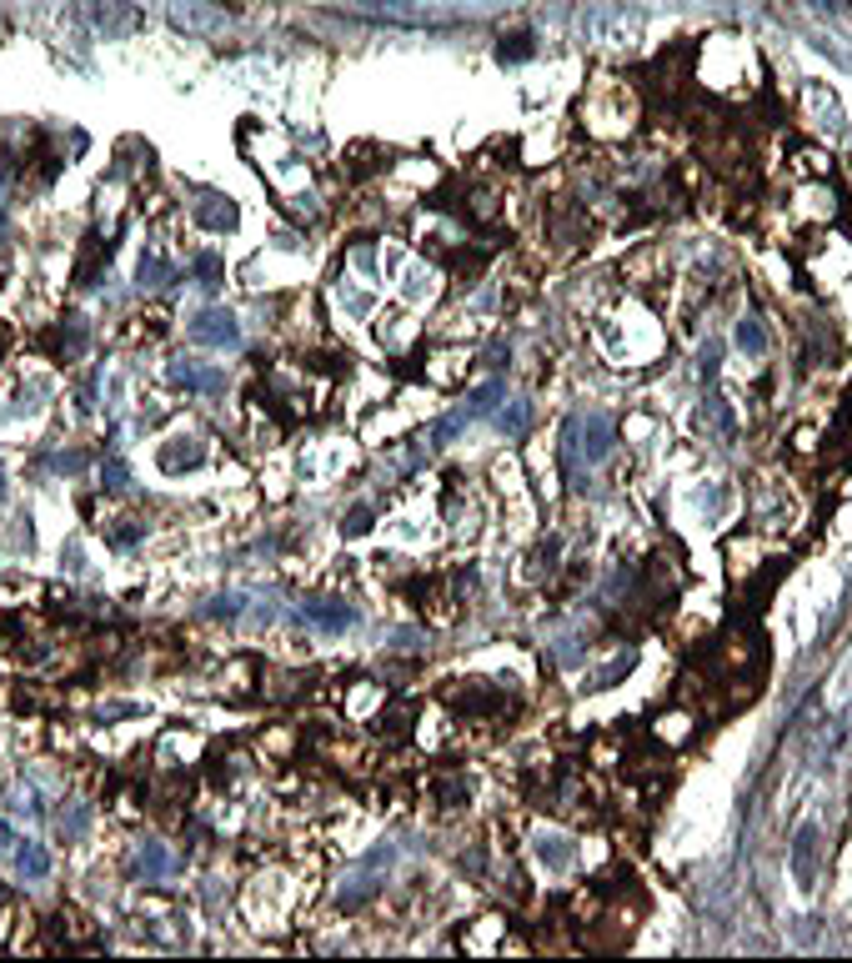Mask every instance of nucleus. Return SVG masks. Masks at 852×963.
Returning <instances> with one entry per match:
<instances>
[{
  "label": "nucleus",
  "instance_id": "f257e3e1",
  "mask_svg": "<svg viewBox=\"0 0 852 963\" xmlns=\"http://www.w3.org/2000/svg\"><path fill=\"white\" fill-rule=\"evenodd\" d=\"M597 342L602 352L617 362V367H642L662 352V332H657V321L647 316H602V327H597Z\"/></svg>",
  "mask_w": 852,
  "mask_h": 963
},
{
  "label": "nucleus",
  "instance_id": "f03ea898",
  "mask_svg": "<svg viewBox=\"0 0 852 963\" xmlns=\"http://www.w3.org/2000/svg\"><path fill=\"white\" fill-rule=\"evenodd\" d=\"M582 116H587V126L597 131V136H627L632 126H637V91L627 86V81H597L592 91H587V101H582Z\"/></svg>",
  "mask_w": 852,
  "mask_h": 963
},
{
  "label": "nucleus",
  "instance_id": "7ed1b4c3",
  "mask_svg": "<svg viewBox=\"0 0 852 963\" xmlns=\"http://www.w3.org/2000/svg\"><path fill=\"white\" fill-rule=\"evenodd\" d=\"M787 863H792L797 888H802V893H812V888H817V878H822V833H817L812 823H802V828H797Z\"/></svg>",
  "mask_w": 852,
  "mask_h": 963
},
{
  "label": "nucleus",
  "instance_id": "20e7f679",
  "mask_svg": "<svg viewBox=\"0 0 852 963\" xmlns=\"http://www.w3.org/2000/svg\"><path fill=\"white\" fill-rule=\"evenodd\" d=\"M787 211H792V221H802V226H807V221H812V226H817V221H832V211H837V196H832L827 176H812V181H802V186L792 191V206H787Z\"/></svg>",
  "mask_w": 852,
  "mask_h": 963
},
{
  "label": "nucleus",
  "instance_id": "39448f33",
  "mask_svg": "<svg viewBox=\"0 0 852 963\" xmlns=\"http://www.w3.org/2000/svg\"><path fill=\"white\" fill-rule=\"evenodd\" d=\"M191 337L201 347H236L241 342V327H236V316L231 311H201L191 321Z\"/></svg>",
  "mask_w": 852,
  "mask_h": 963
},
{
  "label": "nucleus",
  "instance_id": "423d86ee",
  "mask_svg": "<svg viewBox=\"0 0 852 963\" xmlns=\"http://www.w3.org/2000/svg\"><path fill=\"white\" fill-rule=\"evenodd\" d=\"M86 16H91V26H96L101 36H126V31L141 26V16H136L131 6H121V0H91Z\"/></svg>",
  "mask_w": 852,
  "mask_h": 963
},
{
  "label": "nucleus",
  "instance_id": "0eeeda50",
  "mask_svg": "<svg viewBox=\"0 0 852 963\" xmlns=\"http://www.w3.org/2000/svg\"><path fill=\"white\" fill-rule=\"evenodd\" d=\"M206 462V447H201V437H171L166 447H161V472H191V467H201Z\"/></svg>",
  "mask_w": 852,
  "mask_h": 963
},
{
  "label": "nucleus",
  "instance_id": "6e6552de",
  "mask_svg": "<svg viewBox=\"0 0 852 963\" xmlns=\"http://www.w3.org/2000/svg\"><path fill=\"white\" fill-rule=\"evenodd\" d=\"M807 126L812 131H842V111H837V101L822 91V86H807Z\"/></svg>",
  "mask_w": 852,
  "mask_h": 963
},
{
  "label": "nucleus",
  "instance_id": "1a4fd4ad",
  "mask_svg": "<svg viewBox=\"0 0 852 963\" xmlns=\"http://www.w3.org/2000/svg\"><path fill=\"white\" fill-rule=\"evenodd\" d=\"M577 437H587V442H577V452H582L587 462H597V457H607V447H612V422H607L602 412H592V417L577 427Z\"/></svg>",
  "mask_w": 852,
  "mask_h": 963
},
{
  "label": "nucleus",
  "instance_id": "9d476101",
  "mask_svg": "<svg viewBox=\"0 0 852 963\" xmlns=\"http://www.w3.org/2000/svg\"><path fill=\"white\" fill-rule=\"evenodd\" d=\"M537 863H542L547 873H567V868L577 863V848H572L567 838H557V833H542V838H537Z\"/></svg>",
  "mask_w": 852,
  "mask_h": 963
},
{
  "label": "nucleus",
  "instance_id": "9b49d317",
  "mask_svg": "<svg viewBox=\"0 0 852 963\" xmlns=\"http://www.w3.org/2000/svg\"><path fill=\"white\" fill-rule=\"evenodd\" d=\"M171 382H181V387H191V392H221V387H226L221 372H201L196 362H171Z\"/></svg>",
  "mask_w": 852,
  "mask_h": 963
},
{
  "label": "nucleus",
  "instance_id": "f8f14e48",
  "mask_svg": "<svg viewBox=\"0 0 852 963\" xmlns=\"http://www.w3.org/2000/svg\"><path fill=\"white\" fill-rule=\"evenodd\" d=\"M196 221H201L206 231H231V226H236V206L221 201V196H206V201L196 206Z\"/></svg>",
  "mask_w": 852,
  "mask_h": 963
},
{
  "label": "nucleus",
  "instance_id": "ddd939ff",
  "mask_svg": "<svg viewBox=\"0 0 852 963\" xmlns=\"http://www.w3.org/2000/svg\"><path fill=\"white\" fill-rule=\"evenodd\" d=\"M101 261H111V241L86 236V251H81V261H76V281H81V286H91V276L101 271Z\"/></svg>",
  "mask_w": 852,
  "mask_h": 963
},
{
  "label": "nucleus",
  "instance_id": "4468645a",
  "mask_svg": "<svg viewBox=\"0 0 852 963\" xmlns=\"http://www.w3.org/2000/svg\"><path fill=\"white\" fill-rule=\"evenodd\" d=\"M306 617L321 622V627H346V622H351V607H346V602H306Z\"/></svg>",
  "mask_w": 852,
  "mask_h": 963
},
{
  "label": "nucleus",
  "instance_id": "2eb2a0df",
  "mask_svg": "<svg viewBox=\"0 0 852 963\" xmlns=\"http://www.w3.org/2000/svg\"><path fill=\"white\" fill-rule=\"evenodd\" d=\"M16 863H21L26 878H46V873H51V858L41 853V843H21V848H16Z\"/></svg>",
  "mask_w": 852,
  "mask_h": 963
},
{
  "label": "nucleus",
  "instance_id": "dca6fc26",
  "mask_svg": "<svg viewBox=\"0 0 852 963\" xmlns=\"http://www.w3.org/2000/svg\"><path fill=\"white\" fill-rule=\"evenodd\" d=\"M737 347H742V352H752V357H762V352H767V337H762V327H757L752 316H742V321H737Z\"/></svg>",
  "mask_w": 852,
  "mask_h": 963
},
{
  "label": "nucleus",
  "instance_id": "f3484780",
  "mask_svg": "<svg viewBox=\"0 0 852 963\" xmlns=\"http://www.w3.org/2000/svg\"><path fill=\"white\" fill-rule=\"evenodd\" d=\"M136 276H141V286H166V281H171V266H166L161 256H141V271H136Z\"/></svg>",
  "mask_w": 852,
  "mask_h": 963
},
{
  "label": "nucleus",
  "instance_id": "a211bd4d",
  "mask_svg": "<svg viewBox=\"0 0 852 963\" xmlns=\"http://www.w3.org/2000/svg\"><path fill=\"white\" fill-rule=\"evenodd\" d=\"M136 868H141L146 878H161V873H166V853H161L156 843H146V848H141V858H136Z\"/></svg>",
  "mask_w": 852,
  "mask_h": 963
},
{
  "label": "nucleus",
  "instance_id": "6ab92c4d",
  "mask_svg": "<svg viewBox=\"0 0 852 963\" xmlns=\"http://www.w3.org/2000/svg\"><path fill=\"white\" fill-rule=\"evenodd\" d=\"M196 276H201V286H221V261L216 256H196Z\"/></svg>",
  "mask_w": 852,
  "mask_h": 963
},
{
  "label": "nucleus",
  "instance_id": "aec40b11",
  "mask_svg": "<svg viewBox=\"0 0 852 963\" xmlns=\"http://www.w3.org/2000/svg\"><path fill=\"white\" fill-rule=\"evenodd\" d=\"M361 532H371V512H366V507H356V512L341 522V537H361Z\"/></svg>",
  "mask_w": 852,
  "mask_h": 963
},
{
  "label": "nucleus",
  "instance_id": "412c9836",
  "mask_svg": "<svg viewBox=\"0 0 852 963\" xmlns=\"http://www.w3.org/2000/svg\"><path fill=\"white\" fill-rule=\"evenodd\" d=\"M522 56H532V36H512V46L502 41V61H522Z\"/></svg>",
  "mask_w": 852,
  "mask_h": 963
},
{
  "label": "nucleus",
  "instance_id": "4be33fe9",
  "mask_svg": "<svg viewBox=\"0 0 852 963\" xmlns=\"http://www.w3.org/2000/svg\"><path fill=\"white\" fill-rule=\"evenodd\" d=\"M847 693H852V658H847V663L837 668V688H832V703H842Z\"/></svg>",
  "mask_w": 852,
  "mask_h": 963
},
{
  "label": "nucleus",
  "instance_id": "5701e85b",
  "mask_svg": "<svg viewBox=\"0 0 852 963\" xmlns=\"http://www.w3.org/2000/svg\"><path fill=\"white\" fill-rule=\"evenodd\" d=\"M0 352H6V337H0Z\"/></svg>",
  "mask_w": 852,
  "mask_h": 963
},
{
  "label": "nucleus",
  "instance_id": "b1692460",
  "mask_svg": "<svg viewBox=\"0 0 852 963\" xmlns=\"http://www.w3.org/2000/svg\"><path fill=\"white\" fill-rule=\"evenodd\" d=\"M0 497H6V487H0Z\"/></svg>",
  "mask_w": 852,
  "mask_h": 963
}]
</instances>
